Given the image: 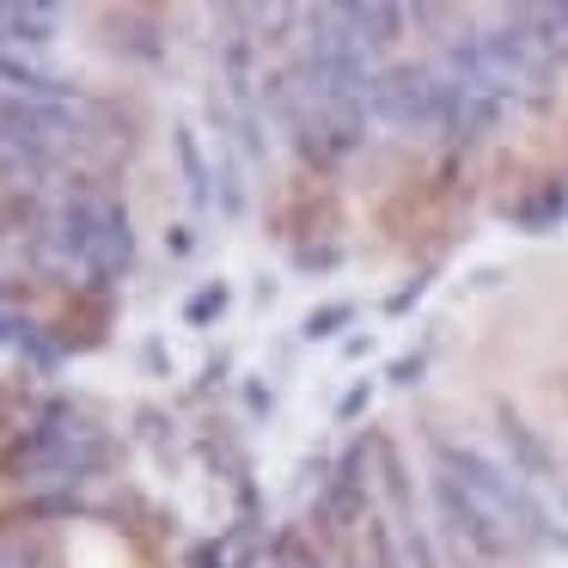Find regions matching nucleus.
I'll list each match as a JSON object with an SVG mask.
<instances>
[{
  "mask_svg": "<svg viewBox=\"0 0 568 568\" xmlns=\"http://www.w3.org/2000/svg\"><path fill=\"white\" fill-rule=\"evenodd\" d=\"M62 245L74 251L87 270H99V275L129 270V226H123V209H116V202H99V196L68 202V214H62Z\"/></svg>",
  "mask_w": 568,
  "mask_h": 568,
  "instance_id": "1",
  "label": "nucleus"
},
{
  "mask_svg": "<svg viewBox=\"0 0 568 568\" xmlns=\"http://www.w3.org/2000/svg\"><path fill=\"white\" fill-rule=\"evenodd\" d=\"M0 26H13L7 38L43 43V38H50V26H55V13H50V7H0Z\"/></svg>",
  "mask_w": 568,
  "mask_h": 568,
  "instance_id": "2",
  "label": "nucleus"
},
{
  "mask_svg": "<svg viewBox=\"0 0 568 568\" xmlns=\"http://www.w3.org/2000/svg\"><path fill=\"white\" fill-rule=\"evenodd\" d=\"M221 306H226V287H202V294L190 300V324H202L209 312H221Z\"/></svg>",
  "mask_w": 568,
  "mask_h": 568,
  "instance_id": "3",
  "label": "nucleus"
},
{
  "mask_svg": "<svg viewBox=\"0 0 568 568\" xmlns=\"http://www.w3.org/2000/svg\"><path fill=\"white\" fill-rule=\"evenodd\" d=\"M0 568H26V556H19L13 544H0Z\"/></svg>",
  "mask_w": 568,
  "mask_h": 568,
  "instance_id": "4",
  "label": "nucleus"
}]
</instances>
